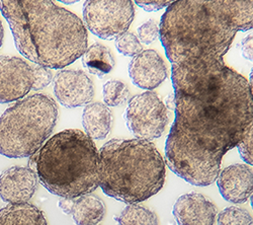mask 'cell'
<instances>
[{"instance_id":"1","label":"cell","mask_w":253,"mask_h":225,"mask_svg":"<svg viewBox=\"0 0 253 225\" xmlns=\"http://www.w3.org/2000/svg\"><path fill=\"white\" fill-rule=\"evenodd\" d=\"M159 30L175 99L166 165L191 185L207 187L253 119L248 80L224 61L237 33L253 30V0L174 1Z\"/></svg>"},{"instance_id":"2","label":"cell","mask_w":253,"mask_h":225,"mask_svg":"<svg viewBox=\"0 0 253 225\" xmlns=\"http://www.w3.org/2000/svg\"><path fill=\"white\" fill-rule=\"evenodd\" d=\"M19 53L32 62L62 69L87 49V30L73 12L49 0H0Z\"/></svg>"},{"instance_id":"3","label":"cell","mask_w":253,"mask_h":225,"mask_svg":"<svg viewBox=\"0 0 253 225\" xmlns=\"http://www.w3.org/2000/svg\"><path fill=\"white\" fill-rule=\"evenodd\" d=\"M98 157V186L128 205L151 198L164 185L165 162L150 141L112 139Z\"/></svg>"},{"instance_id":"4","label":"cell","mask_w":253,"mask_h":225,"mask_svg":"<svg viewBox=\"0 0 253 225\" xmlns=\"http://www.w3.org/2000/svg\"><path fill=\"white\" fill-rule=\"evenodd\" d=\"M98 159L92 139L68 129L52 136L31 156L30 169L52 194L76 199L98 187Z\"/></svg>"},{"instance_id":"5","label":"cell","mask_w":253,"mask_h":225,"mask_svg":"<svg viewBox=\"0 0 253 225\" xmlns=\"http://www.w3.org/2000/svg\"><path fill=\"white\" fill-rule=\"evenodd\" d=\"M58 106L45 94L18 100L0 117V154L8 158L34 155L53 132Z\"/></svg>"},{"instance_id":"6","label":"cell","mask_w":253,"mask_h":225,"mask_svg":"<svg viewBox=\"0 0 253 225\" xmlns=\"http://www.w3.org/2000/svg\"><path fill=\"white\" fill-rule=\"evenodd\" d=\"M134 16L130 0H88L83 4L84 24L103 40H114L128 32Z\"/></svg>"},{"instance_id":"7","label":"cell","mask_w":253,"mask_h":225,"mask_svg":"<svg viewBox=\"0 0 253 225\" xmlns=\"http://www.w3.org/2000/svg\"><path fill=\"white\" fill-rule=\"evenodd\" d=\"M124 119L130 132L141 140L159 138L165 131L169 115L157 93L146 91L130 99Z\"/></svg>"},{"instance_id":"8","label":"cell","mask_w":253,"mask_h":225,"mask_svg":"<svg viewBox=\"0 0 253 225\" xmlns=\"http://www.w3.org/2000/svg\"><path fill=\"white\" fill-rule=\"evenodd\" d=\"M53 86L58 101L68 109L87 106L94 97L92 80L82 70L66 69L57 72Z\"/></svg>"},{"instance_id":"9","label":"cell","mask_w":253,"mask_h":225,"mask_svg":"<svg viewBox=\"0 0 253 225\" xmlns=\"http://www.w3.org/2000/svg\"><path fill=\"white\" fill-rule=\"evenodd\" d=\"M33 87V68L18 57L0 56V104L19 100Z\"/></svg>"},{"instance_id":"10","label":"cell","mask_w":253,"mask_h":225,"mask_svg":"<svg viewBox=\"0 0 253 225\" xmlns=\"http://www.w3.org/2000/svg\"><path fill=\"white\" fill-rule=\"evenodd\" d=\"M39 179L30 168L11 167L0 175V198L9 205L27 204L37 192Z\"/></svg>"},{"instance_id":"11","label":"cell","mask_w":253,"mask_h":225,"mask_svg":"<svg viewBox=\"0 0 253 225\" xmlns=\"http://www.w3.org/2000/svg\"><path fill=\"white\" fill-rule=\"evenodd\" d=\"M129 75L136 87L151 90L158 88L167 78V68L156 51L145 50L131 60Z\"/></svg>"},{"instance_id":"12","label":"cell","mask_w":253,"mask_h":225,"mask_svg":"<svg viewBox=\"0 0 253 225\" xmlns=\"http://www.w3.org/2000/svg\"><path fill=\"white\" fill-rule=\"evenodd\" d=\"M172 214L178 225H213L217 208L204 195L188 193L176 200Z\"/></svg>"},{"instance_id":"13","label":"cell","mask_w":253,"mask_h":225,"mask_svg":"<svg viewBox=\"0 0 253 225\" xmlns=\"http://www.w3.org/2000/svg\"><path fill=\"white\" fill-rule=\"evenodd\" d=\"M217 186L226 201L243 204L253 194V171L242 163L231 165L220 173Z\"/></svg>"},{"instance_id":"14","label":"cell","mask_w":253,"mask_h":225,"mask_svg":"<svg viewBox=\"0 0 253 225\" xmlns=\"http://www.w3.org/2000/svg\"><path fill=\"white\" fill-rule=\"evenodd\" d=\"M113 115L111 110L102 103H90L82 113V125L90 139L102 140L111 132Z\"/></svg>"},{"instance_id":"15","label":"cell","mask_w":253,"mask_h":225,"mask_svg":"<svg viewBox=\"0 0 253 225\" xmlns=\"http://www.w3.org/2000/svg\"><path fill=\"white\" fill-rule=\"evenodd\" d=\"M0 225H48L44 213L33 204L7 205L0 210Z\"/></svg>"},{"instance_id":"16","label":"cell","mask_w":253,"mask_h":225,"mask_svg":"<svg viewBox=\"0 0 253 225\" xmlns=\"http://www.w3.org/2000/svg\"><path fill=\"white\" fill-rule=\"evenodd\" d=\"M70 215L77 225H96L105 215V206L98 197L84 195L73 200Z\"/></svg>"},{"instance_id":"17","label":"cell","mask_w":253,"mask_h":225,"mask_svg":"<svg viewBox=\"0 0 253 225\" xmlns=\"http://www.w3.org/2000/svg\"><path fill=\"white\" fill-rule=\"evenodd\" d=\"M82 64L89 73L102 77L113 70L115 59L109 48L94 43L82 55Z\"/></svg>"},{"instance_id":"18","label":"cell","mask_w":253,"mask_h":225,"mask_svg":"<svg viewBox=\"0 0 253 225\" xmlns=\"http://www.w3.org/2000/svg\"><path fill=\"white\" fill-rule=\"evenodd\" d=\"M115 219L119 225H159L156 214L139 204H129Z\"/></svg>"},{"instance_id":"19","label":"cell","mask_w":253,"mask_h":225,"mask_svg":"<svg viewBox=\"0 0 253 225\" xmlns=\"http://www.w3.org/2000/svg\"><path fill=\"white\" fill-rule=\"evenodd\" d=\"M103 101L105 106L120 107L125 105L130 97V90L120 80H109L102 89Z\"/></svg>"},{"instance_id":"20","label":"cell","mask_w":253,"mask_h":225,"mask_svg":"<svg viewBox=\"0 0 253 225\" xmlns=\"http://www.w3.org/2000/svg\"><path fill=\"white\" fill-rule=\"evenodd\" d=\"M218 225H253L250 213L241 207L230 206L218 215Z\"/></svg>"},{"instance_id":"21","label":"cell","mask_w":253,"mask_h":225,"mask_svg":"<svg viewBox=\"0 0 253 225\" xmlns=\"http://www.w3.org/2000/svg\"><path fill=\"white\" fill-rule=\"evenodd\" d=\"M115 45L121 54L129 57H135L143 51V46L139 39L130 32H126L119 36L115 40Z\"/></svg>"},{"instance_id":"22","label":"cell","mask_w":253,"mask_h":225,"mask_svg":"<svg viewBox=\"0 0 253 225\" xmlns=\"http://www.w3.org/2000/svg\"><path fill=\"white\" fill-rule=\"evenodd\" d=\"M241 158L247 165L253 166V119L247 127L242 140L237 145Z\"/></svg>"},{"instance_id":"23","label":"cell","mask_w":253,"mask_h":225,"mask_svg":"<svg viewBox=\"0 0 253 225\" xmlns=\"http://www.w3.org/2000/svg\"><path fill=\"white\" fill-rule=\"evenodd\" d=\"M160 36V30L155 20L149 19L148 22L143 24L138 28L139 41L146 45H150Z\"/></svg>"},{"instance_id":"24","label":"cell","mask_w":253,"mask_h":225,"mask_svg":"<svg viewBox=\"0 0 253 225\" xmlns=\"http://www.w3.org/2000/svg\"><path fill=\"white\" fill-rule=\"evenodd\" d=\"M53 74L47 67L37 65L33 68V87L35 90L45 89L53 81Z\"/></svg>"},{"instance_id":"25","label":"cell","mask_w":253,"mask_h":225,"mask_svg":"<svg viewBox=\"0 0 253 225\" xmlns=\"http://www.w3.org/2000/svg\"><path fill=\"white\" fill-rule=\"evenodd\" d=\"M135 3L144 10L151 12L170 6L173 3V1H140V0H137Z\"/></svg>"},{"instance_id":"26","label":"cell","mask_w":253,"mask_h":225,"mask_svg":"<svg viewBox=\"0 0 253 225\" xmlns=\"http://www.w3.org/2000/svg\"><path fill=\"white\" fill-rule=\"evenodd\" d=\"M241 52L244 58L253 62V33L249 34L242 40Z\"/></svg>"},{"instance_id":"27","label":"cell","mask_w":253,"mask_h":225,"mask_svg":"<svg viewBox=\"0 0 253 225\" xmlns=\"http://www.w3.org/2000/svg\"><path fill=\"white\" fill-rule=\"evenodd\" d=\"M73 200L74 199H67V198H62L58 205H59V208L64 212L65 214L67 215H70L71 214V211H72V207H73Z\"/></svg>"},{"instance_id":"28","label":"cell","mask_w":253,"mask_h":225,"mask_svg":"<svg viewBox=\"0 0 253 225\" xmlns=\"http://www.w3.org/2000/svg\"><path fill=\"white\" fill-rule=\"evenodd\" d=\"M164 105L167 110H172L174 111L175 109V99H174V94H169L164 101Z\"/></svg>"},{"instance_id":"29","label":"cell","mask_w":253,"mask_h":225,"mask_svg":"<svg viewBox=\"0 0 253 225\" xmlns=\"http://www.w3.org/2000/svg\"><path fill=\"white\" fill-rule=\"evenodd\" d=\"M3 37H4V31H3V26H2V23H1V19H0V48H1V46H2Z\"/></svg>"},{"instance_id":"30","label":"cell","mask_w":253,"mask_h":225,"mask_svg":"<svg viewBox=\"0 0 253 225\" xmlns=\"http://www.w3.org/2000/svg\"><path fill=\"white\" fill-rule=\"evenodd\" d=\"M249 86H250V90H251V92H252V95H253V69L251 70L250 72V75H249Z\"/></svg>"},{"instance_id":"31","label":"cell","mask_w":253,"mask_h":225,"mask_svg":"<svg viewBox=\"0 0 253 225\" xmlns=\"http://www.w3.org/2000/svg\"><path fill=\"white\" fill-rule=\"evenodd\" d=\"M62 3H65V4H73V3H75L76 1H61Z\"/></svg>"},{"instance_id":"32","label":"cell","mask_w":253,"mask_h":225,"mask_svg":"<svg viewBox=\"0 0 253 225\" xmlns=\"http://www.w3.org/2000/svg\"><path fill=\"white\" fill-rule=\"evenodd\" d=\"M250 204H251V207L253 209V194L251 195V199H250Z\"/></svg>"}]
</instances>
